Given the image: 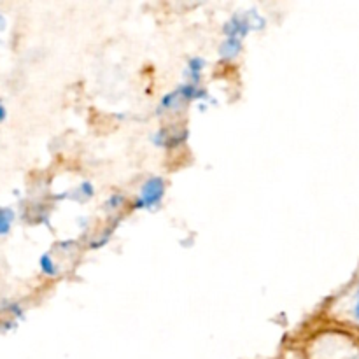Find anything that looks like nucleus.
<instances>
[{
    "label": "nucleus",
    "mask_w": 359,
    "mask_h": 359,
    "mask_svg": "<svg viewBox=\"0 0 359 359\" xmlns=\"http://www.w3.org/2000/svg\"><path fill=\"white\" fill-rule=\"evenodd\" d=\"M266 20L256 11H249L245 14H233L226 23L223 25V34L228 39H241L244 41L245 35L251 30H262L265 28Z\"/></svg>",
    "instance_id": "f03ea898"
},
{
    "label": "nucleus",
    "mask_w": 359,
    "mask_h": 359,
    "mask_svg": "<svg viewBox=\"0 0 359 359\" xmlns=\"http://www.w3.org/2000/svg\"><path fill=\"white\" fill-rule=\"evenodd\" d=\"M39 263H41V269H42V272L46 273V276H49V277L58 276L60 269H58V265H56L55 259L51 258V255H44Z\"/></svg>",
    "instance_id": "0eeeda50"
},
{
    "label": "nucleus",
    "mask_w": 359,
    "mask_h": 359,
    "mask_svg": "<svg viewBox=\"0 0 359 359\" xmlns=\"http://www.w3.org/2000/svg\"><path fill=\"white\" fill-rule=\"evenodd\" d=\"M351 314H353L354 323L359 326V287H358L356 294H354V302H353V309H351Z\"/></svg>",
    "instance_id": "9d476101"
},
{
    "label": "nucleus",
    "mask_w": 359,
    "mask_h": 359,
    "mask_svg": "<svg viewBox=\"0 0 359 359\" xmlns=\"http://www.w3.org/2000/svg\"><path fill=\"white\" fill-rule=\"evenodd\" d=\"M93 193H95V188L90 181H84L83 184L77 186L76 189L77 200H90L91 196H93Z\"/></svg>",
    "instance_id": "1a4fd4ad"
},
{
    "label": "nucleus",
    "mask_w": 359,
    "mask_h": 359,
    "mask_svg": "<svg viewBox=\"0 0 359 359\" xmlns=\"http://www.w3.org/2000/svg\"><path fill=\"white\" fill-rule=\"evenodd\" d=\"M188 139V130L184 128H161L154 133L153 142L160 147H167V149H174V147L181 146L184 140Z\"/></svg>",
    "instance_id": "20e7f679"
},
{
    "label": "nucleus",
    "mask_w": 359,
    "mask_h": 359,
    "mask_svg": "<svg viewBox=\"0 0 359 359\" xmlns=\"http://www.w3.org/2000/svg\"><path fill=\"white\" fill-rule=\"evenodd\" d=\"M209 98V91L200 86V84L182 83L174 91H170V93L161 98L158 111H160V114L161 112H174L184 107L189 102H207Z\"/></svg>",
    "instance_id": "f257e3e1"
},
{
    "label": "nucleus",
    "mask_w": 359,
    "mask_h": 359,
    "mask_svg": "<svg viewBox=\"0 0 359 359\" xmlns=\"http://www.w3.org/2000/svg\"><path fill=\"white\" fill-rule=\"evenodd\" d=\"M165 191H167V182L163 177H153L147 179L140 188V193L133 200V210H153L160 207L163 202Z\"/></svg>",
    "instance_id": "7ed1b4c3"
},
{
    "label": "nucleus",
    "mask_w": 359,
    "mask_h": 359,
    "mask_svg": "<svg viewBox=\"0 0 359 359\" xmlns=\"http://www.w3.org/2000/svg\"><path fill=\"white\" fill-rule=\"evenodd\" d=\"M205 65L207 62L202 58V56H193V58H189L184 69L186 83H191V84L202 83V74H203V69H205Z\"/></svg>",
    "instance_id": "39448f33"
},
{
    "label": "nucleus",
    "mask_w": 359,
    "mask_h": 359,
    "mask_svg": "<svg viewBox=\"0 0 359 359\" xmlns=\"http://www.w3.org/2000/svg\"><path fill=\"white\" fill-rule=\"evenodd\" d=\"M242 48H244V42L241 39H228L224 37V41L219 44V58L223 62H231V60L238 58V55L242 53Z\"/></svg>",
    "instance_id": "423d86ee"
},
{
    "label": "nucleus",
    "mask_w": 359,
    "mask_h": 359,
    "mask_svg": "<svg viewBox=\"0 0 359 359\" xmlns=\"http://www.w3.org/2000/svg\"><path fill=\"white\" fill-rule=\"evenodd\" d=\"M125 202H126L125 196L119 195V193H114V195H111L107 200H105L104 209L107 210V212H116V210H119L123 205H125Z\"/></svg>",
    "instance_id": "6e6552de"
}]
</instances>
